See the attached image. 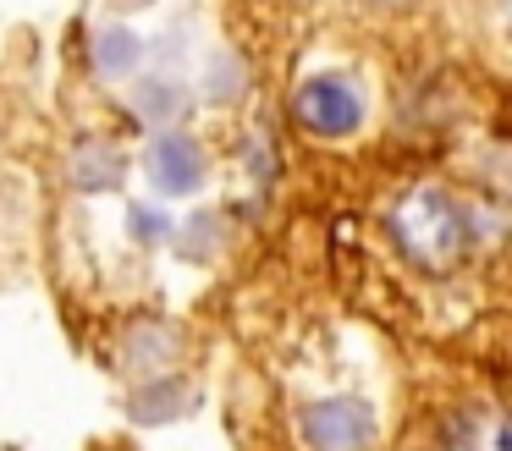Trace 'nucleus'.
I'll use <instances>...</instances> for the list:
<instances>
[{
	"mask_svg": "<svg viewBox=\"0 0 512 451\" xmlns=\"http://www.w3.org/2000/svg\"><path fill=\"white\" fill-rule=\"evenodd\" d=\"M133 226H138V237H144V242H155L160 231H166V220H160L155 209H144V204H138V209H133Z\"/></svg>",
	"mask_w": 512,
	"mask_h": 451,
	"instance_id": "nucleus-8",
	"label": "nucleus"
},
{
	"mask_svg": "<svg viewBox=\"0 0 512 451\" xmlns=\"http://www.w3.org/2000/svg\"><path fill=\"white\" fill-rule=\"evenodd\" d=\"M391 237L402 242L408 259H419L424 270H446L468 242V215L452 193L441 187H413L391 204Z\"/></svg>",
	"mask_w": 512,
	"mask_h": 451,
	"instance_id": "nucleus-1",
	"label": "nucleus"
},
{
	"mask_svg": "<svg viewBox=\"0 0 512 451\" xmlns=\"http://www.w3.org/2000/svg\"><path fill=\"white\" fill-rule=\"evenodd\" d=\"M441 451H512V413H490V407H468L446 424Z\"/></svg>",
	"mask_w": 512,
	"mask_h": 451,
	"instance_id": "nucleus-5",
	"label": "nucleus"
},
{
	"mask_svg": "<svg viewBox=\"0 0 512 451\" xmlns=\"http://www.w3.org/2000/svg\"><path fill=\"white\" fill-rule=\"evenodd\" d=\"M72 176H78L83 193H100V187H111L116 176H122V160H116L105 143H89V149H78V165H72Z\"/></svg>",
	"mask_w": 512,
	"mask_h": 451,
	"instance_id": "nucleus-7",
	"label": "nucleus"
},
{
	"mask_svg": "<svg viewBox=\"0 0 512 451\" xmlns=\"http://www.w3.org/2000/svg\"><path fill=\"white\" fill-rule=\"evenodd\" d=\"M298 429L309 451H369L380 424H375V407L358 402V396H325V402L303 407Z\"/></svg>",
	"mask_w": 512,
	"mask_h": 451,
	"instance_id": "nucleus-2",
	"label": "nucleus"
},
{
	"mask_svg": "<svg viewBox=\"0 0 512 451\" xmlns=\"http://www.w3.org/2000/svg\"><path fill=\"white\" fill-rule=\"evenodd\" d=\"M292 116H298L303 132H314V138H347V132H358V121H364V99H358V88L347 83V77L320 72L292 94Z\"/></svg>",
	"mask_w": 512,
	"mask_h": 451,
	"instance_id": "nucleus-3",
	"label": "nucleus"
},
{
	"mask_svg": "<svg viewBox=\"0 0 512 451\" xmlns=\"http://www.w3.org/2000/svg\"><path fill=\"white\" fill-rule=\"evenodd\" d=\"M138 66V39L127 28H105L94 39V72L100 77H127Z\"/></svg>",
	"mask_w": 512,
	"mask_h": 451,
	"instance_id": "nucleus-6",
	"label": "nucleus"
},
{
	"mask_svg": "<svg viewBox=\"0 0 512 451\" xmlns=\"http://www.w3.org/2000/svg\"><path fill=\"white\" fill-rule=\"evenodd\" d=\"M149 176H155L160 193H193L204 182V149L193 138H182V132H166L149 149Z\"/></svg>",
	"mask_w": 512,
	"mask_h": 451,
	"instance_id": "nucleus-4",
	"label": "nucleus"
}]
</instances>
